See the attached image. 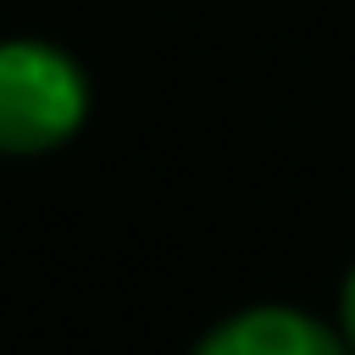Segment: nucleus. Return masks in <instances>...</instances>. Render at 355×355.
Returning a JSON list of instances; mask_svg holds the SVG:
<instances>
[{"mask_svg":"<svg viewBox=\"0 0 355 355\" xmlns=\"http://www.w3.org/2000/svg\"><path fill=\"white\" fill-rule=\"evenodd\" d=\"M89 122L83 61L39 33L0 39V155H50Z\"/></svg>","mask_w":355,"mask_h":355,"instance_id":"f257e3e1","label":"nucleus"},{"mask_svg":"<svg viewBox=\"0 0 355 355\" xmlns=\"http://www.w3.org/2000/svg\"><path fill=\"white\" fill-rule=\"evenodd\" d=\"M194 355H349V344L300 305H250L216 322Z\"/></svg>","mask_w":355,"mask_h":355,"instance_id":"f03ea898","label":"nucleus"},{"mask_svg":"<svg viewBox=\"0 0 355 355\" xmlns=\"http://www.w3.org/2000/svg\"><path fill=\"white\" fill-rule=\"evenodd\" d=\"M338 333H344V344L355 355V266L344 272V288H338Z\"/></svg>","mask_w":355,"mask_h":355,"instance_id":"7ed1b4c3","label":"nucleus"}]
</instances>
